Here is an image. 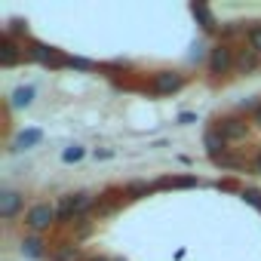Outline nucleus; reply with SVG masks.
<instances>
[{
    "label": "nucleus",
    "instance_id": "obj_1",
    "mask_svg": "<svg viewBox=\"0 0 261 261\" xmlns=\"http://www.w3.org/2000/svg\"><path fill=\"white\" fill-rule=\"evenodd\" d=\"M92 206H95V197H92V194H86V191H80V194H68V197H62V203H59V218H62V221L83 218Z\"/></svg>",
    "mask_w": 261,
    "mask_h": 261
},
{
    "label": "nucleus",
    "instance_id": "obj_2",
    "mask_svg": "<svg viewBox=\"0 0 261 261\" xmlns=\"http://www.w3.org/2000/svg\"><path fill=\"white\" fill-rule=\"evenodd\" d=\"M28 56H31L34 62L46 65V68H68V56L59 53V49H53V46H46V43H31Z\"/></svg>",
    "mask_w": 261,
    "mask_h": 261
},
{
    "label": "nucleus",
    "instance_id": "obj_3",
    "mask_svg": "<svg viewBox=\"0 0 261 261\" xmlns=\"http://www.w3.org/2000/svg\"><path fill=\"white\" fill-rule=\"evenodd\" d=\"M56 218H59V209H56V206H49V203H37V206L25 215V224H28L31 230H43V227H49Z\"/></svg>",
    "mask_w": 261,
    "mask_h": 261
},
{
    "label": "nucleus",
    "instance_id": "obj_4",
    "mask_svg": "<svg viewBox=\"0 0 261 261\" xmlns=\"http://www.w3.org/2000/svg\"><path fill=\"white\" fill-rule=\"evenodd\" d=\"M237 65V59H233V49L230 46H224V43H218V46H212V53H209V71L212 74H227L230 68Z\"/></svg>",
    "mask_w": 261,
    "mask_h": 261
},
{
    "label": "nucleus",
    "instance_id": "obj_5",
    "mask_svg": "<svg viewBox=\"0 0 261 261\" xmlns=\"http://www.w3.org/2000/svg\"><path fill=\"white\" fill-rule=\"evenodd\" d=\"M181 86H185V77L175 74V71H160V74L151 77V92L154 95H169V92H175Z\"/></svg>",
    "mask_w": 261,
    "mask_h": 261
},
{
    "label": "nucleus",
    "instance_id": "obj_6",
    "mask_svg": "<svg viewBox=\"0 0 261 261\" xmlns=\"http://www.w3.org/2000/svg\"><path fill=\"white\" fill-rule=\"evenodd\" d=\"M215 129H218V133H221L227 142H237V139H246V136H249V126H246L243 120H237V117H224V120H218Z\"/></svg>",
    "mask_w": 261,
    "mask_h": 261
},
{
    "label": "nucleus",
    "instance_id": "obj_7",
    "mask_svg": "<svg viewBox=\"0 0 261 261\" xmlns=\"http://www.w3.org/2000/svg\"><path fill=\"white\" fill-rule=\"evenodd\" d=\"M25 56V49H19V43L10 37V34H4V40H0V65H16L19 59Z\"/></svg>",
    "mask_w": 261,
    "mask_h": 261
},
{
    "label": "nucleus",
    "instance_id": "obj_8",
    "mask_svg": "<svg viewBox=\"0 0 261 261\" xmlns=\"http://www.w3.org/2000/svg\"><path fill=\"white\" fill-rule=\"evenodd\" d=\"M19 206H22V197H19L16 191H10V188H7L4 194H0V215H4L7 221L19 212Z\"/></svg>",
    "mask_w": 261,
    "mask_h": 261
},
{
    "label": "nucleus",
    "instance_id": "obj_9",
    "mask_svg": "<svg viewBox=\"0 0 261 261\" xmlns=\"http://www.w3.org/2000/svg\"><path fill=\"white\" fill-rule=\"evenodd\" d=\"M49 258H53V261H83V252H80L74 243H62V246H56V249L49 252Z\"/></svg>",
    "mask_w": 261,
    "mask_h": 261
},
{
    "label": "nucleus",
    "instance_id": "obj_10",
    "mask_svg": "<svg viewBox=\"0 0 261 261\" xmlns=\"http://www.w3.org/2000/svg\"><path fill=\"white\" fill-rule=\"evenodd\" d=\"M40 139H43L40 129H25V133H19V139H16V145H13V151H28V148H34Z\"/></svg>",
    "mask_w": 261,
    "mask_h": 261
},
{
    "label": "nucleus",
    "instance_id": "obj_11",
    "mask_svg": "<svg viewBox=\"0 0 261 261\" xmlns=\"http://www.w3.org/2000/svg\"><path fill=\"white\" fill-rule=\"evenodd\" d=\"M206 151L212 154V157H218V154H224V145H227V139L218 133V129H209V133H206Z\"/></svg>",
    "mask_w": 261,
    "mask_h": 261
},
{
    "label": "nucleus",
    "instance_id": "obj_12",
    "mask_svg": "<svg viewBox=\"0 0 261 261\" xmlns=\"http://www.w3.org/2000/svg\"><path fill=\"white\" fill-rule=\"evenodd\" d=\"M194 185H200V178L197 175H178V178H160L154 188H194Z\"/></svg>",
    "mask_w": 261,
    "mask_h": 261
},
{
    "label": "nucleus",
    "instance_id": "obj_13",
    "mask_svg": "<svg viewBox=\"0 0 261 261\" xmlns=\"http://www.w3.org/2000/svg\"><path fill=\"white\" fill-rule=\"evenodd\" d=\"M34 101V86H19L13 95H10V105L13 108H28Z\"/></svg>",
    "mask_w": 261,
    "mask_h": 261
},
{
    "label": "nucleus",
    "instance_id": "obj_14",
    "mask_svg": "<svg viewBox=\"0 0 261 261\" xmlns=\"http://www.w3.org/2000/svg\"><path fill=\"white\" fill-rule=\"evenodd\" d=\"M212 163L215 166H224V169H246L249 166L243 157H233V154H218V157H212Z\"/></svg>",
    "mask_w": 261,
    "mask_h": 261
},
{
    "label": "nucleus",
    "instance_id": "obj_15",
    "mask_svg": "<svg viewBox=\"0 0 261 261\" xmlns=\"http://www.w3.org/2000/svg\"><path fill=\"white\" fill-rule=\"evenodd\" d=\"M191 13L203 22V28H206V31H215V28H218V22H215V16H212V10H209V7H191Z\"/></svg>",
    "mask_w": 261,
    "mask_h": 261
},
{
    "label": "nucleus",
    "instance_id": "obj_16",
    "mask_svg": "<svg viewBox=\"0 0 261 261\" xmlns=\"http://www.w3.org/2000/svg\"><path fill=\"white\" fill-rule=\"evenodd\" d=\"M237 68L246 74V71H255L258 68V53H252V49H243L240 56H237Z\"/></svg>",
    "mask_w": 261,
    "mask_h": 261
},
{
    "label": "nucleus",
    "instance_id": "obj_17",
    "mask_svg": "<svg viewBox=\"0 0 261 261\" xmlns=\"http://www.w3.org/2000/svg\"><path fill=\"white\" fill-rule=\"evenodd\" d=\"M22 252H25L28 258H40V255H43V243H40L37 237H28V240L22 243Z\"/></svg>",
    "mask_w": 261,
    "mask_h": 261
},
{
    "label": "nucleus",
    "instance_id": "obj_18",
    "mask_svg": "<svg viewBox=\"0 0 261 261\" xmlns=\"http://www.w3.org/2000/svg\"><path fill=\"white\" fill-rule=\"evenodd\" d=\"M151 191H154V188H151L148 181H133V185H126L123 194H126V197H145V194H151Z\"/></svg>",
    "mask_w": 261,
    "mask_h": 261
},
{
    "label": "nucleus",
    "instance_id": "obj_19",
    "mask_svg": "<svg viewBox=\"0 0 261 261\" xmlns=\"http://www.w3.org/2000/svg\"><path fill=\"white\" fill-rule=\"evenodd\" d=\"M246 37H249V49L261 56V25H252V28L246 31Z\"/></svg>",
    "mask_w": 261,
    "mask_h": 261
},
{
    "label": "nucleus",
    "instance_id": "obj_20",
    "mask_svg": "<svg viewBox=\"0 0 261 261\" xmlns=\"http://www.w3.org/2000/svg\"><path fill=\"white\" fill-rule=\"evenodd\" d=\"M68 68H77V71H92V68H95V62L80 59V56H68Z\"/></svg>",
    "mask_w": 261,
    "mask_h": 261
},
{
    "label": "nucleus",
    "instance_id": "obj_21",
    "mask_svg": "<svg viewBox=\"0 0 261 261\" xmlns=\"http://www.w3.org/2000/svg\"><path fill=\"white\" fill-rule=\"evenodd\" d=\"M83 154H86V151H83L80 145H71V148H65L62 160H65V163H77V160H83Z\"/></svg>",
    "mask_w": 261,
    "mask_h": 261
},
{
    "label": "nucleus",
    "instance_id": "obj_22",
    "mask_svg": "<svg viewBox=\"0 0 261 261\" xmlns=\"http://www.w3.org/2000/svg\"><path fill=\"white\" fill-rule=\"evenodd\" d=\"M178 123H181V126H191V123H197V114L185 111V114H178Z\"/></svg>",
    "mask_w": 261,
    "mask_h": 261
},
{
    "label": "nucleus",
    "instance_id": "obj_23",
    "mask_svg": "<svg viewBox=\"0 0 261 261\" xmlns=\"http://www.w3.org/2000/svg\"><path fill=\"white\" fill-rule=\"evenodd\" d=\"M108 157H114V151H111V148H101V151L95 148V160H108Z\"/></svg>",
    "mask_w": 261,
    "mask_h": 261
},
{
    "label": "nucleus",
    "instance_id": "obj_24",
    "mask_svg": "<svg viewBox=\"0 0 261 261\" xmlns=\"http://www.w3.org/2000/svg\"><path fill=\"white\" fill-rule=\"evenodd\" d=\"M215 188H218V191H233L237 185H233V181H215Z\"/></svg>",
    "mask_w": 261,
    "mask_h": 261
},
{
    "label": "nucleus",
    "instance_id": "obj_25",
    "mask_svg": "<svg viewBox=\"0 0 261 261\" xmlns=\"http://www.w3.org/2000/svg\"><path fill=\"white\" fill-rule=\"evenodd\" d=\"M255 126H261V108L255 111Z\"/></svg>",
    "mask_w": 261,
    "mask_h": 261
},
{
    "label": "nucleus",
    "instance_id": "obj_26",
    "mask_svg": "<svg viewBox=\"0 0 261 261\" xmlns=\"http://www.w3.org/2000/svg\"><path fill=\"white\" fill-rule=\"evenodd\" d=\"M86 261H111V258H86Z\"/></svg>",
    "mask_w": 261,
    "mask_h": 261
},
{
    "label": "nucleus",
    "instance_id": "obj_27",
    "mask_svg": "<svg viewBox=\"0 0 261 261\" xmlns=\"http://www.w3.org/2000/svg\"><path fill=\"white\" fill-rule=\"evenodd\" d=\"M255 166H258V169H261V154H258V157H255Z\"/></svg>",
    "mask_w": 261,
    "mask_h": 261
},
{
    "label": "nucleus",
    "instance_id": "obj_28",
    "mask_svg": "<svg viewBox=\"0 0 261 261\" xmlns=\"http://www.w3.org/2000/svg\"><path fill=\"white\" fill-rule=\"evenodd\" d=\"M114 261H117V258H114Z\"/></svg>",
    "mask_w": 261,
    "mask_h": 261
}]
</instances>
